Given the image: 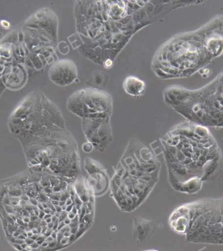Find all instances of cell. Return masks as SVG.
<instances>
[{
  "instance_id": "cell-1",
  "label": "cell",
  "mask_w": 223,
  "mask_h": 251,
  "mask_svg": "<svg viewBox=\"0 0 223 251\" xmlns=\"http://www.w3.org/2000/svg\"><path fill=\"white\" fill-rule=\"evenodd\" d=\"M168 181L176 192L195 195L205 182H215L223 170V156L207 127L183 122L161 139Z\"/></svg>"
},
{
  "instance_id": "cell-2",
  "label": "cell",
  "mask_w": 223,
  "mask_h": 251,
  "mask_svg": "<svg viewBox=\"0 0 223 251\" xmlns=\"http://www.w3.org/2000/svg\"><path fill=\"white\" fill-rule=\"evenodd\" d=\"M171 229L189 243L223 245V196L182 204L170 215Z\"/></svg>"
},
{
  "instance_id": "cell-3",
  "label": "cell",
  "mask_w": 223,
  "mask_h": 251,
  "mask_svg": "<svg viewBox=\"0 0 223 251\" xmlns=\"http://www.w3.org/2000/svg\"><path fill=\"white\" fill-rule=\"evenodd\" d=\"M12 134L23 148L38 139L66 130L65 121L55 104L39 92L29 94L20 103L9 118Z\"/></svg>"
},
{
  "instance_id": "cell-4",
  "label": "cell",
  "mask_w": 223,
  "mask_h": 251,
  "mask_svg": "<svg viewBox=\"0 0 223 251\" xmlns=\"http://www.w3.org/2000/svg\"><path fill=\"white\" fill-rule=\"evenodd\" d=\"M67 107L82 119H107L112 112V99L105 90L85 88L70 96Z\"/></svg>"
},
{
  "instance_id": "cell-5",
  "label": "cell",
  "mask_w": 223,
  "mask_h": 251,
  "mask_svg": "<svg viewBox=\"0 0 223 251\" xmlns=\"http://www.w3.org/2000/svg\"><path fill=\"white\" fill-rule=\"evenodd\" d=\"M82 127L87 141L94 149L104 152L112 141L110 118L107 119H83Z\"/></svg>"
},
{
  "instance_id": "cell-6",
  "label": "cell",
  "mask_w": 223,
  "mask_h": 251,
  "mask_svg": "<svg viewBox=\"0 0 223 251\" xmlns=\"http://www.w3.org/2000/svg\"><path fill=\"white\" fill-rule=\"evenodd\" d=\"M48 76L51 81L56 85H70L78 78L77 68L75 64L69 59L57 60L50 67Z\"/></svg>"
},
{
  "instance_id": "cell-7",
  "label": "cell",
  "mask_w": 223,
  "mask_h": 251,
  "mask_svg": "<svg viewBox=\"0 0 223 251\" xmlns=\"http://www.w3.org/2000/svg\"><path fill=\"white\" fill-rule=\"evenodd\" d=\"M85 169L89 174V178H86L89 185L91 186L95 195H101L107 190V173L103 167L97 161L91 158L85 159Z\"/></svg>"
},
{
  "instance_id": "cell-8",
  "label": "cell",
  "mask_w": 223,
  "mask_h": 251,
  "mask_svg": "<svg viewBox=\"0 0 223 251\" xmlns=\"http://www.w3.org/2000/svg\"><path fill=\"white\" fill-rule=\"evenodd\" d=\"M157 226L156 221L135 217L132 227L133 238L138 243L146 242L156 233Z\"/></svg>"
},
{
  "instance_id": "cell-9",
  "label": "cell",
  "mask_w": 223,
  "mask_h": 251,
  "mask_svg": "<svg viewBox=\"0 0 223 251\" xmlns=\"http://www.w3.org/2000/svg\"><path fill=\"white\" fill-rule=\"evenodd\" d=\"M146 87V82L134 75L127 76L123 82V88L125 92L134 98L144 95Z\"/></svg>"
},
{
  "instance_id": "cell-10",
  "label": "cell",
  "mask_w": 223,
  "mask_h": 251,
  "mask_svg": "<svg viewBox=\"0 0 223 251\" xmlns=\"http://www.w3.org/2000/svg\"><path fill=\"white\" fill-rule=\"evenodd\" d=\"M205 49L213 56H217L223 51V36L220 34H211L205 41Z\"/></svg>"
},
{
  "instance_id": "cell-11",
  "label": "cell",
  "mask_w": 223,
  "mask_h": 251,
  "mask_svg": "<svg viewBox=\"0 0 223 251\" xmlns=\"http://www.w3.org/2000/svg\"><path fill=\"white\" fill-rule=\"evenodd\" d=\"M109 75L103 71H96L90 76L89 79L86 82V84L91 86V88L98 90L105 89L107 86Z\"/></svg>"
},
{
  "instance_id": "cell-12",
  "label": "cell",
  "mask_w": 223,
  "mask_h": 251,
  "mask_svg": "<svg viewBox=\"0 0 223 251\" xmlns=\"http://www.w3.org/2000/svg\"><path fill=\"white\" fill-rule=\"evenodd\" d=\"M93 149V145H92L91 143L88 142V141L84 143L83 145H82V149H83L84 151H85L86 152H91Z\"/></svg>"
},
{
  "instance_id": "cell-13",
  "label": "cell",
  "mask_w": 223,
  "mask_h": 251,
  "mask_svg": "<svg viewBox=\"0 0 223 251\" xmlns=\"http://www.w3.org/2000/svg\"><path fill=\"white\" fill-rule=\"evenodd\" d=\"M0 25H1L3 29H9L11 27V23H10L9 21H6V20H1V21H0Z\"/></svg>"
},
{
  "instance_id": "cell-14",
  "label": "cell",
  "mask_w": 223,
  "mask_h": 251,
  "mask_svg": "<svg viewBox=\"0 0 223 251\" xmlns=\"http://www.w3.org/2000/svg\"><path fill=\"white\" fill-rule=\"evenodd\" d=\"M76 215H75V214H74L73 213H72V211H70V212H69V213H67V217L68 218V219H69L70 220H72V219H74V218H75Z\"/></svg>"
},
{
  "instance_id": "cell-15",
  "label": "cell",
  "mask_w": 223,
  "mask_h": 251,
  "mask_svg": "<svg viewBox=\"0 0 223 251\" xmlns=\"http://www.w3.org/2000/svg\"><path fill=\"white\" fill-rule=\"evenodd\" d=\"M72 203H73V201H72V200L71 199H70V198H68V199L66 200V205L67 206L72 205V204H73Z\"/></svg>"
},
{
  "instance_id": "cell-16",
  "label": "cell",
  "mask_w": 223,
  "mask_h": 251,
  "mask_svg": "<svg viewBox=\"0 0 223 251\" xmlns=\"http://www.w3.org/2000/svg\"><path fill=\"white\" fill-rule=\"evenodd\" d=\"M64 222L66 225H70V223H71V220L68 219V217H67L66 219L64 220Z\"/></svg>"
},
{
  "instance_id": "cell-17",
  "label": "cell",
  "mask_w": 223,
  "mask_h": 251,
  "mask_svg": "<svg viewBox=\"0 0 223 251\" xmlns=\"http://www.w3.org/2000/svg\"><path fill=\"white\" fill-rule=\"evenodd\" d=\"M144 251H158L157 250H156V249H150V250H146Z\"/></svg>"
}]
</instances>
